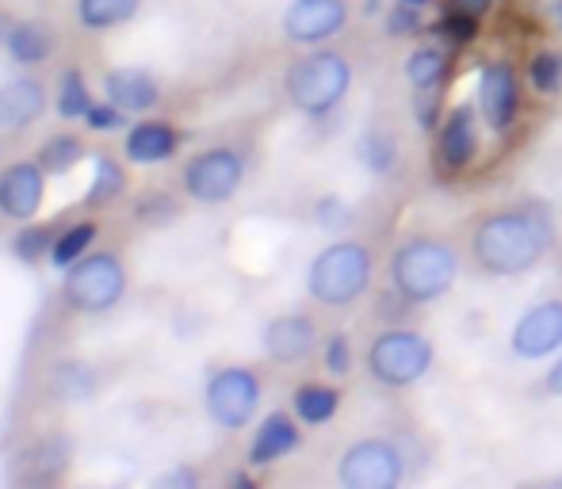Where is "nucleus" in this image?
Masks as SVG:
<instances>
[{
    "mask_svg": "<svg viewBox=\"0 0 562 489\" xmlns=\"http://www.w3.org/2000/svg\"><path fill=\"white\" fill-rule=\"evenodd\" d=\"M417 27H422V20H417V8L414 4H394V12L386 15V31H391L394 38L402 35H417Z\"/></svg>",
    "mask_w": 562,
    "mask_h": 489,
    "instance_id": "nucleus-36",
    "label": "nucleus"
},
{
    "mask_svg": "<svg viewBox=\"0 0 562 489\" xmlns=\"http://www.w3.org/2000/svg\"><path fill=\"white\" fill-rule=\"evenodd\" d=\"M85 153H89V149H85V141L77 138V134L58 130L38 146L35 161L46 169V177H66V172H74L77 164L85 161Z\"/></svg>",
    "mask_w": 562,
    "mask_h": 489,
    "instance_id": "nucleus-25",
    "label": "nucleus"
},
{
    "mask_svg": "<svg viewBox=\"0 0 562 489\" xmlns=\"http://www.w3.org/2000/svg\"><path fill=\"white\" fill-rule=\"evenodd\" d=\"M180 218V203L165 192H149L146 200L134 203V223L142 226H169Z\"/></svg>",
    "mask_w": 562,
    "mask_h": 489,
    "instance_id": "nucleus-32",
    "label": "nucleus"
},
{
    "mask_svg": "<svg viewBox=\"0 0 562 489\" xmlns=\"http://www.w3.org/2000/svg\"><path fill=\"white\" fill-rule=\"evenodd\" d=\"M348 89H352V61L329 46H306V54H299L283 73V92L291 107L311 120L334 115L345 104Z\"/></svg>",
    "mask_w": 562,
    "mask_h": 489,
    "instance_id": "nucleus-4",
    "label": "nucleus"
},
{
    "mask_svg": "<svg viewBox=\"0 0 562 489\" xmlns=\"http://www.w3.org/2000/svg\"><path fill=\"white\" fill-rule=\"evenodd\" d=\"M69 459H74V444L66 436H38L35 444H27L15 455V467L27 482H58Z\"/></svg>",
    "mask_w": 562,
    "mask_h": 489,
    "instance_id": "nucleus-21",
    "label": "nucleus"
},
{
    "mask_svg": "<svg viewBox=\"0 0 562 489\" xmlns=\"http://www.w3.org/2000/svg\"><path fill=\"white\" fill-rule=\"evenodd\" d=\"M126 120H131V115L119 112L112 100H100V104H92L89 112H85V130H92V134H112V130H123Z\"/></svg>",
    "mask_w": 562,
    "mask_h": 489,
    "instance_id": "nucleus-35",
    "label": "nucleus"
},
{
    "mask_svg": "<svg viewBox=\"0 0 562 489\" xmlns=\"http://www.w3.org/2000/svg\"><path fill=\"white\" fill-rule=\"evenodd\" d=\"M322 364L334 378H348L356 367V352H352V341H348V333H329L326 341H322Z\"/></svg>",
    "mask_w": 562,
    "mask_h": 489,
    "instance_id": "nucleus-33",
    "label": "nucleus"
},
{
    "mask_svg": "<svg viewBox=\"0 0 562 489\" xmlns=\"http://www.w3.org/2000/svg\"><path fill=\"white\" fill-rule=\"evenodd\" d=\"M104 100H112L126 115H149L161 104V84H157V77L149 69L123 66L104 77Z\"/></svg>",
    "mask_w": 562,
    "mask_h": 489,
    "instance_id": "nucleus-19",
    "label": "nucleus"
},
{
    "mask_svg": "<svg viewBox=\"0 0 562 489\" xmlns=\"http://www.w3.org/2000/svg\"><path fill=\"white\" fill-rule=\"evenodd\" d=\"M280 27L291 46H326L348 27V0H291Z\"/></svg>",
    "mask_w": 562,
    "mask_h": 489,
    "instance_id": "nucleus-12",
    "label": "nucleus"
},
{
    "mask_svg": "<svg viewBox=\"0 0 562 489\" xmlns=\"http://www.w3.org/2000/svg\"><path fill=\"white\" fill-rule=\"evenodd\" d=\"M517 107H520V81H517V69L509 61H486L479 73V112L482 123L490 126L494 134H505L517 120Z\"/></svg>",
    "mask_w": 562,
    "mask_h": 489,
    "instance_id": "nucleus-14",
    "label": "nucleus"
},
{
    "mask_svg": "<svg viewBox=\"0 0 562 489\" xmlns=\"http://www.w3.org/2000/svg\"><path fill=\"white\" fill-rule=\"evenodd\" d=\"M437 349L422 329L391 326L383 333L371 337L368 352H363V367H368L371 383L386 386V390H409L432 371Z\"/></svg>",
    "mask_w": 562,
    "mask_h": 489,
    "instance_id": "nucleus-5",
    "label": "nucleus"
},
{
    "mask_svg": "<svg viewBox=\"0 0 562 489\" xmlns=\"http://www.w3.org/2000/svg\"><path fill=\"white\" fill-rule=\"evenodd\" d=\"M540 390L548 394V398H562V352L555 356V364H551L548 371H543V383Z\"/></svg>",
    "mask_w": 562,
    "mask_h": 489,
    "instance_id": "nucleus-38",
    "label": "nucleus"
},
{
    "mask_svg": "<svg viewBox=\"0 0 562 489\" xmlns=\"http://www.w3.org/2000/svg\"><path fill=\"white\" fill-rule=\"evenodd\" d=\"M459 272H463L459 249L445 234H432V230L406 234V238L394 244L391 268H386L394 295L409 306H425L445 298L459 283Z\"/></svg>",
    "mask_w": 562,
    "mask_h": 489,
    "instance_id": "nucleus-2",
    "label": "nucleus"
},
{
    "mask_svg": "<svg viewBox=\"0 0 562 489\" xmlns=\"http://www.w3.org/2000/svg\"><path fill=\"white\" fill-rule=\"evenodd\" d=\"M97 104V100L89 96V84H85V77L77 73V69H66L58 81V92H54V107H58L61 120H85V112Z\"/></svg>",
    "mask_w": 562,
    "mask_h": 489,
    "instance_id": "nucleus-29",
    "label": "nucleus"
},
{
    "mask_svg": "<svg viewBox=\"0 0 562 489\" xmlns=\"http://www.w3.org/2000/svg\"><path fill=\"white\" fill-rule=\"evenodd\" d=\"M46 107H50V92L43 77L20 73L0 84V130L4 134L31 130L46 115Z\"/></svg>",
    "mask_w": 562,
    "mask_h": 489,
    "instance_id": "nucleus-16",
    "label": "nucleus"
},
{
    "mask_svg": "<svg viewBox=\"0 0 562 489\" xmlns=\"http://www.w3.org/2000/svg\"><path fill=\"white\" fill-rule=\"evenodd\" d=\"M356 153H360L363 169L375 172V177H386V172L398 164V138H394L386 126H368L360 146H356Z\"/></svg>",
    "mask_w": 562,
    "mask_h": 489,
    "instance_id": "nucleus-26",
    "label": "nucleus"
},
{
    "mask_svg": "<svg viewBox=\"0 0 562 489\" xmlns=\"http://www.w3.org/2000/svg\"><path fill=\"white\" fill-rule=\"evenodd\" d=\"M406 478V452L386 436H360L337 455V482L345 489H394Z\"/></svg>",
    "mask_w": 562,
    "mask_h": 489,
    "instance_id": "nucleus-9",
    "label": "nucleus"
},
{
    "mask_svg": "<svg viewBox=\"0 0 562 489\" xmlns=\"http://www.w3.org/2000/svg\"><path fill=\"white\" fill-rule=\"evenodd\" d=\"M180 149V130L169 120L138 115V123L126 126L123 134V161L126 164H165Z\"/></svg>",
    "mask_w": 562,
    "mask_h": 489,
    "instance_id": "nucleus-17",
    "label": "nucleus"
},
{
    "mask_svg": "<svg viewBox=\"0 0 562 489\" xmlns=\"http://www.w3.org/2000/svg\"><path fill=\"white\" fill-rule=\"evenodd\" d=\"M551 20H555L559 31H562V0H555V4H551Z\"/></svg>",
    "mask_w": 562,
    "mask_h": 489,
    "instance_id": "nucleus-40",
    "label": "nucleus"
},
{
    "mask_svg": "<svg viewBox=\"0 0 562 489\" xmlns=\"http://www.w3.org/2000/svg\"><path fill=\"white\" fill-rule=\"evenodd\" d=\"M371 280H375V252L360 238L329 241L306 264V295L326 310H348L352 303H360Z\"/></svg>",
    "mask_w": 562,
    "mask_h": 489,
    "instance_id": "nucleus-3",
    "label": "nucleus"
},
{
    "mask_svg": "<svg viewBox=\"0 0 562 489\" xmlns=\"http://www.w3.org/2000/svg\"><path fill=\"white\" fill-rule=\"evenodd\" d=\"M4 50L20 69H38L58 54V31L46 20H15L4 35Z\"/></svg>",
    "mask_w": 562,
    "mask_h": 489,
    "instance_id": "nucleus-20",
    "label": "nucleus"
},
{
    "mask_svg": "<svg viewBox=\"0 0 562 489\" xmlns=\"http://www.w3.org/2000/svg\"><path fill=\"white\" fill-rule=\"evenodd\" d=\"M46 169L35 157H23L0 169V218L8 223H35L46 203Z\"/></svg>",
    "mask_w": 562,
    "mask_h": 489,
    "instance_id": "nucleus-13",
    "label": "nucleus"
},
{
    "mask_svg": "<svg viewBox=\"0 0 562 489\" xmlns=\"http://www.w3.org/2000/svg\"><path fill=\"white\" fill-rule=\"evenodd\" d=\"M440 35L451 38V43L467 46L479 38V15L474 12H463V8H451V12L440 20Z\"/></svg>",
    "mask_w": 562,
    "mask_h": 489,
    "instance_id": "nucleus-34",
    "label": "nucleus"
},
{
    "mask_svg": "<svg viewBox=\"0 0 562 489\" xmlns=\"http://www.w3.org/2000/svg\"><path fill=\"white\" fill-rule=\"evenodd\" d=\"M551 249H555V218L536 200L482 211L467 234V260L486 280H517L536 272Z\"/></svg>",
    "mask_w": 562,
    "mask_h": 489,
    "instance_id": "nucleus-1",
    "label": "nucleus"
},
{
    "mask_svg": "<svg viewBox=\"0 0 562 489\" xmlns=\"http://www.w3.org/2000/svg\"><path fill=\"white\" fill-rule=\"evenodd\" d=\"M126 164L115 161L112 153H97L92 157V184L89 192H85V203L89 207H108V203H115L119 195H126Z\"/></svg>",
    "mask_w": 562,
    "mask_h": 489,
    "instance_id": "nucleus-24",
    "label": "nucleus"
},
{
    "mask_svg": "<svg viewBox=\"0 0 562 489\" xmlns=\"http://www.w3.org/2000/svg\"><path fill=\"white\" fill-rule=\"evenodd\" d=\"M126 283H131V272L119 252H85L61 275V303L74 314H108L123 303Z\"/></svg>",
    "mask_w": 562,
    "mask_h": 489,
    "instance_id": "nucleus-6",
    "label": "nucleus"
},
{
    "mask_svg": "<svg viewBox=\"0 0 562 489\" xmlns=\"http://www.w3.org/2000/svg\"><path fill=\"white\" fill-rule=\"evenodd\" d=\"M528 89L540 96H559L562 92V50H540L528 58Z\"/></svg>",
    "mask_w": 562,
    "mask_h": 489,
    "instance_id": "nucleus-30",
    "label": "nucleus"
},
{
    "mask_svg": "<svg viewBox=\"0 0 562 489\" xmlns=\"http://www.w3.org/2000/svg\"><path fill=\"white\" fill-rule=\"evenodd\" d=\"M479 123H482L479 104H451L448 115L440 120L437 161L448 172H463L474 164V157H479Z\"/></svg>",
    "mask_w": 562,
    "mask_h": 489,
    "instance_id": "nucleus-15",
    "label": "nucleus"
},
{
    "mask_svg": "<svg viewBox=\"0 0 562 489\" xmlns=\"http://www.w3.org/2000/svg\"><path fill=\"white\" fill-rule=\"evenodd\" d=\"M54 238H58V234H54L50 226L23 223V230L12 238V252H15L20 260H27V264H35V260H50Z\"/></svg>",
    "mask_w": 562,
    "mask_h": 489,
    "instance_id": "nucleus-31",
    "label": "nucleus"
},
{
    "mask_svg": "<svg viewBox=\"0 0 562 489\" xmlns=\"http://www.w3.org/2000/svg\"><path fill=\"white\" fill-rule=\"evenodd\" d=\"M291 413L306 424V429H318V424H329L340 413V390L334 383H303L291 394Z\"/></svg>",
    "mask_w": 562,
    "mask_h": 489,
    "instance_id": "nucleus-22",
    "label": "nucleus"
},
{
    "mask_svg": "<svg viewBox=\"0 0 562 489\" xmlns=\"http://www.w3.org/2000/svg\"><path fill=\"white\" fill-rule=\"evenodd\" d=\"M402 4H414V8H429L432 0H402Z\"/></svg>",
    "mask_w": 562,
    "mask_h": 489,
    "instance_id": "nucleus-41",
    "label": "nucleus"
},
{
    "mask_svg": "<svg viewBox=\"0 0 562 489\" xmlns=\"http://www.w3.org/2000/svg\"><path fill=\"white\" fill-rule=\"evenodd\" d=\"M451 8H463V12L486 15L490 8H494V0H451Z\"/></svg>",
    "mask_w": 562,
    "mask_h": 489,
    "instance_id": "nucleus-39",
    "label": "nucleus"
},
{
    "mask_svg": "<svg viewBox=\"0 0 562 489\" xmlns=\"http://www.w3.org/2000/svg\"><path fill=\"white\" fill-rule=\"evenodd\" d=\"M260 344H265V356L272 360V364L295 367V364H306V360L322 349V329H318V321H314V314L288 310L268 321L265 333H260Z\"/></svg>",
    "mask_w": 562,
    "mask_h": 489,
    "instance_id": "nucleus-11",
    "label": "nucleus"
},
{
    "mask_svg": "<svg viewBox=\"0 0 562 489\" xmlns=\"http://www.w3.org/2000/svg\"><path fill=\"white\" fill-rule=\"evenodd\" d=\"M509 352L525 364L551 360L562 352V295L536 298L525 314L517 318L509 333Z\"/></svg>",
    "mask_w": 562,
    "mask_h": 489,
    "instance_id": "nucleus-10",
    "label": "nucleus"
},
{
    "mask_svg": "<svg viewBox=\"0 0 562 489\" xmlns=\"http://www.w3.org/2000/svg\"><path fill=\"white\" fill-rule=\"evenodd\" d=\"M142 0H77V23L92 35H104V31H115L123 23H131L138 15Z\"/></svg>",
    "mask_w": 562,
    "mask_h": 489,
    "instance_id": "nucleus-23",
    "label": "nucleus"
},
{
    "mask_svg": "<svg viewBox=\"0 0 562 489\" xmlns=\"http://www.w3.org/2000/svg\"><path fill=\"white\" fill-rule=\"evenodd\" d=\"M245 184V157L234 146H207L180 164V192L200 207H223Z\"/></svg>",
    "mask_w": 562,
    "mask_h": 489,
    "instance_id": "nucleus-8",
    "label": "nucleus"
},
{
    "mask_svg": "<svg viewBox=\"0 0 562 489\" xmlns=\"http://www.w3.org/2000/svg\"><path fill=\"white\" fill-rule=\"evenodd\" d=\"M154 486L157 489H195L200 486V475H195L192 467H172V470H165V475H157Z\"/></svg>",
    "mask_w": 562,
    "mask_h": 489,
    "instance_id": "nucleus-37",
    "label": "nucleus"
},
{
    "mask_svg": "<svg viewBox=\"0 0 562 489\" xmlns=\"http://www.w3.org/2000/svg\"><path fill=\"white\" fill-rule=\"evenodd\" d=\"M260 401H265V383L249 364H223L211 371L203 386V409L211 424L223 432H241L257 421Z\"/></svg>",
    "mask_w": 562,
    "mask_h": 489,
    "instance_id": "nucleus-7",
    "label": "nucleus"
},
{
    "mask_svg": "<svg viewBox=\"0 0 562 489\" xmlns=\"http://www.w3.org/2000/svg\"><path fill=\"white\" fill-rule=\"evenodd\" d=\"M97 234H100L97 223H74L69 230H61L58 238H54L50 264L66 272V268L77 264V260H81L85 252H92V241H97Z\"/></svg>",
    "mask_w": 562,
    "mask_h": 489,
    "instance_id": "nucleus-28",
    "label": "nucleus"
},
{
    "mask_svg": "<svg viewBox=\"0 0 562 489\" xmlns=\"http://www.w3.org/2000/svg\"><path fill=\"white\" fill-rule=\"evenodd\" d=\"M555 486H559V489H562V475H559V478H555Z\"/></svg>",
    "mask_w": 562,
    "mask_h": 489,
    "instance_id": "nucleus-42",
    "label": "nucleus"
},
{
    "mask_svg": "<svg viewBox=\"0 0 562 489\" xmlns=\"http://www.w3.org/2000/svg\"><path fill=\"white\" fill-rule=\"evenodd\" d=\"M445 69H448V54L440 46H417L409 50L406 58V81L414 92H432L440 81H445Z\"/></svg>",
    "mask_w": 562,
    "mask_h": 489,
    "instance_id": "nucleus-27",
    "label": "nucleus"
},
{
    "mask_svg": "<svg viewBox=\"0 0 562 489\" xmlns=\"http://www.w3.org/2000/svg\"><path fill=\"white\" fill-rule=\"evenodd\" d=\"M303 447V421L295 413H268L265 421L257 424L249 444V467H272V463L288 459Z\"/></svg>",
    "mask_w": 562,
    "mask_h": 489,
    "instance_id": "nucleus-18",
    "label": "nucleus"
}]
</instances>
